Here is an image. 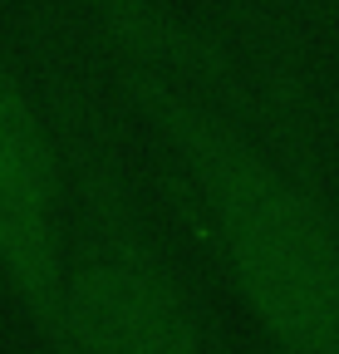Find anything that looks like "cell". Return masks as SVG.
Here are the masks:
<instances>
[{
  "label": "cell",
  "instance_id": "cell-1",
  "mask_svg": "<svg viewBox=\"0 0 339 354\" xmlns=\"http://www.w3.org/2000/svg\"><path fill=\"white\" fill-rule=\"evenodd\" d=\"M118 74L202 192L226 271L266 335L285 354H339V221L329 207L226 104L123 55Z\"/></svg>",
  "mask_w": 339,
  "mask_h": 354
},
{
  "label": "cell",
  "instance_id": "cell-3",
  "mask_svg": "<svg viewBox=\"0 0 339 354\" xmlns=\"http://www.w3.org/2000/svg\"><path fill=\"white\" fill-rule=\"evenodd\" d=\"M64 158L45 99L0 44V271L39 330L59 335V300L69 276Z\"/></svg>",
  "mask_w": 339,
  "mask_h": 354
},
{
  "label": "cell",
  "instance_id": "cell-2",
  "mask_svg": "<svg viewBox=\"0 0 339 354\" xmlns=\"http://www.w3.org/2000/svg\"><path fill=\"white\" fill-rule=\"evenodd\" d=\"M39 99L74 192V241L55 339L69 354H202L197 310L143 227L94 99L55 50L39 59Z\"/></svg>",
  "mask_w": 339,
  "mask_h": 354
},
{
  "label": "cell",
  "instance_id": "cell-5",
  "mask_svg": "<svg viewBox=\"0 0 339 354\" xmlns=\"http://www.w3.org/2000/svg\"><path fill=\"white\" fill-rule=\"evenodd\" d=\"M325 6H329V10H339V0H325Z\"/></svg>",
  "mask_w": 339,
  "mask_h": 354
},
{
  "label": "cell",
  "instance_id": "cell-4",
  "mask_svg": "<svg viewBox=\"0 0 339 354\" xmlns=\"http://www.w3.org/2000/svg\"><path fill=\"white\" fill-rule=\"evenodd\" d=\"M74 6L118 44L123 59L153 64V69L173 74V79H182L192 88H202L206 99H217V104H226L236 113L256 109L246 74L211 39H202L197 30H187L177 15H167L157 0H74Z\"/></svg>",
  "mask_w": 339,
  "mask_h": 354
}]
</instances>
